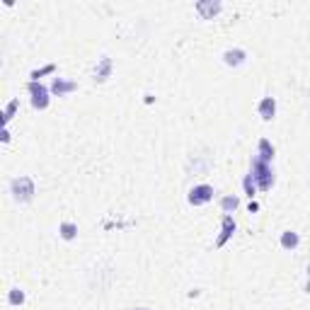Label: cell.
I'll use <instances>...</instances> for the list:
<instances>
[{
  "label": "cell",
  "mask_w": 310,
  "mask_h": 310,
  "mask_svg": "<svg viewBox=\"0 0 310 310\" xmlns=\"http://www.w3.org/2000/svg\"><path fill=\"white\" fill-rule=\"evenodd\" d=\"M10 194L15 196V202L27 204L34 199V180L27 177V174H20L10 182Z\"/></svg>",
  "instance_id": "6da1fadb"
},
{
  "label": "cell",
  "mask_w": 310,
  "mask_h": 310,
  "mask_svg": "<svg viewBox=\"0 0 310 310\" xmlns=\"http://www.w3.org/2000/svg\"><path fill=\"white\" fill-rule=\"evenodd\" d=\"M252 177H254L260 192H269V189L274 186V172H272V165H266V162L257 160V158H254V162H252Z\"/></svg>",
  "instance_id": "7a4b0ae2"
},
{
  "label": "cell",
  "mask_w": 310,
  "mask_h": 310,
  "mask_svg": "<svg viewBox=\"0 0 310 310\" xmlns=\"http://www.w3.org/2000/svg\"><path fill=\"white\" fill-rule=\"evenodd\" d=\"M27 92L32 94V107L34 109H46L48 102H51V97H48V88L39 80H30L27 82Z\"/></svg>",
  "instance_id": "3957f363"
},
{
  "label": "cell",
  "mask_w": 310,
  "mask_h": 310,
  "mask_svg": "<svg viewBox=\"0 0 310 310\" xmlns=\"http://www.w3.org/2000/svg\"><path fill=\"white\" fill-rule=\"evenodd\" d=\"M189 204L192 206H204V204H208L214 199V186L211 184H196L189 189Z\"/></svg>",
  "instance_id": "277c9868"
},
{
  "label": "cell",
  "mask_w": 310,
  "mask_h": 310,
  "mask_svg": "<svg viewBox=\"0 0 310 310\" xmlns=\"http://www.w3.org/2000/svg\"><path fill=\"white\" fill-rule=\"evenodd\" d=\"M223 10V5L218 0H199L196 2V12L202 15V20H214Z\"/></svg>",
  "instance_id": "5b68a950"
},
{
  "label": "cell",
  "mask_w": 310,
  "mask_h": 310,
  "mask_svg": "<svg viewBox=\"0 0 310 310\" xmlns=\"http://www.w3.org/2000/svg\"><path fill=\"white\" fill-rule=\"evenodd\" d=\"M232 232H235V220H232L230 214H226L223 220H220V235L216 238V248H223V245L232 238Z\"/></svg>",
  "instance_id": "8992f818"
},
{
  "label": "cell",
  "mask_w": 310,
  "mask_h": 310,
  "mask_svg": "<svg viewBox=\"0 0 310 310\" xmlns=\"http://www.w3.org/2000/svg\"><path fill=\"white\" fill-rule=\"evenodd\" d=\"M78 85L73 80H66V78H54V82H51V92L56 94V97H63V94H70L76 92Z\"/></svg>",
  "instance_id": "52a82bcc"
},
{
  "label": "cell",
  "mask_w": 310,
  "mask_h": 310,
  "mask_svg": "<svg viewBox=\"0 0 310 310\" xmlns=\"http://www.w3.org/2000/svg\"><path fill=\"white\" fill-rule=\"evenodd\" d=\"M257 112H260V116L264 122H272L276 116V100L274 97H262L260 104H257Z\"/></svg>",
  "instance_id": "ba28073f"
},
{
  "label": "cell",
  "mask_w": 310,
  "mask_h": 310,
  "mask_svg": "<svg viewBox=\"0 0 310 310\" xmlns=\"http://www.w3.org/2000/svg\"><path fill=\"white\" fill-rule=\"evenodd\" d=\"M112 68H114L112 58H109V56H102V58L97 61V66H94V70H92L94 80H97V82H104V80L112 76Z\"/></svg>",
  "instance_id": "9c48e42d"
},
{
  "label": "cell",
  "mask_w": 310,
  "mask_h": 310,
  "mask_svg": "<svg viewBox=\"0 0 310 310\" xmlns=\"http://www.w3.org/2000/svg\"><path fill=\"white\" fill-rule=\"evenodd\" d=\"M274 155H276V150H274L272 140H269V138H260V143H257V160H262V162H266V165H272Z\"/></svg>",
  "instance_id": "30bf717a"
},
{
  "label": "cell",
  "mask_w": 310,
  "mask_h": 310,
  "mask_svg": "<svg viewBox=\"0 0 310 310\" xmlns=\"http://www.w3.org/2000/svg\"><path fill=\"white\" fill-rule=\"evenodd\" d=\"M248 58V54H245V48H228L226 54H223V63L226 66H230V68H238V66H242Z\"/></svg>",
  "instance_id": "8fae6325"
},
{
  "label": "cell",
  "mask_w": 310,
  "mask_h": 310,
  "mask_svg": "<svg viewBox=\"0 0 310 310\" xmlns=\"http://www.w3.org/2000/svg\"><path fill=\"white\" fill-rule=\"evenodd\" d=\"M281 248L284 250H296L298 245H300V235L298 232H294V230H284L281 232Z\"/></svg>",
  "instance_id": "7c38bea8"
},
{
  "label": "cell",
  "mask_w": 310,
  "mask_h": 310,
  "mask_svg": "<svg viewBox=\"0 0 310 310\" xmlns=\"http://www.w3.org/2000/svg\"><path fill=\"white\" fill-rule=\"evenodd\" d=\"M58 232H61L63 240H68V242H70V240H76V238H78V226H76V223H70V220H63L61 226H58Z\"/></svg>",
  "instance_id": "4fadbf2b"
},
{
  "label": "cell",
  "mask_w": 310,
  "mask_h": 310,
  "mask_svg": "<svg viewBox=\"0 0 310 310\" xmlns=\"http://www.w3.org/2000/svg\"><path fill=\"white\" fill-rule=\"evenodd\" d=\"M17 107H20V100H10V102H8V107H5V112H2V128H8L10 119L15 116Z\"/></svg>",
  "instance_id": "5bb4252c"
},
{
  "label": "cell",
  "mask_w": 310,
  "mask_h": 310,
  "mask_svg": "<svg viewBox=\"0 0 310 310\" xmlns=\"http://www.w3.org/2000/svg\"><path fill=\"white\" fill-rule=\"evenodd\" d=\"M238 206H240V199H238V196H223V199H220V208H223V214H232Z\"/></svg>",
  "instance_id": "9a60e30c"
},
{
  "label": "cell",
  "mask_w": 310,
  "mask_h": 310,
  "mask_svg": "<svg viewBox=\"0 0 310 310\" xmlns=\"http://www.w3.org/2000/svg\"><path fill=\"white\" fill-rule=\"evenodd\" d=\"M242 189H245V194H248L250 199L257 194V182H254V177H252V172L245 174V180H242Z\"/></svg>",
  "instance_id": "2e32d148"
},
{
  "label": "cell",
  "mask_w": 310,
  "mask_h": 310,
  "mask_svg": "<svg viewBox=\"0 0 310 310\" xmlns=\"http://www.w3.org/2000/svg\"><path fill=\"white\" fill-rule=\"evenodd\" d=\"M8 303H10V306H22V303H24V291H22V288H10Z\"/></svg>",
  "instance_id": "e0dca14e"
},
{
  "label": "cell",
  "mask_w": 310,
  "mask_h": 310,
  "mask_svg": "<svg viewBox=\"0 0 310 310\" xmlns=\"http://www.w3.org/2000/svg\"><path fill=\"white\" fill-rule=\"evenodd\" d=\"M48 73H56V66L54 63H48V66H44V68H39V70H32V80H36L39 82V78H44V76H48Z\"/></svg>",
  "instance_id": "ac0fdd59"
},
{
  "label": "cell",
  "mask_w": 310,
  "mask_h": 310,
  "mask_svg": "<svg viewBox=\"0 0 310 310\" xmlns=\"http://www.w3.org/2000/svg\"><path fill=\"white\" fill-rule=\"evenodd\" d=\"M0 140H2V143H8V140H10V131H8V128H2V134H0Z\"/></svg>",
  "instance_id": "d6986e66"
},
{
  "label": "cell",
  "mask_w": 310,
  "mask_h": 310,
  "mask_svg": "<svg viewBox=\"0 0 310 310\" xmlns=\"http://www.w3.org/2000/svg\"><path fill=\"white\" fill-rule=\"evenodd\" d=\"M248 211H250V214H254V211H260V204H257V202H250Z\"/></svg>",
  "instance_id": "ffe728a7"
},
{
  "label": "cell",
  "mask_w": 310,
  "mask_h": 310,
  "mask_svg": "<svg viewBox=\"0 0 310 310\" xmlns=\"http://www.w3.org/2000/svg\"><path fill=\"white\" fill-rule=\"evenodd\" d=\"M306 291L310 294V264H308V284H306Z\"/></svg>",
  "instance_id": "44dd1931"
},
{
  "label": "cell",
  "mask_w": 310,
  "mask_h": 310,
  "mask_svg": "<svg viewBox=\"0 0 310 310\" xmlns=\"http://www.w3.org/2000/svg\"><path fill=\"white\" fill-rule=\"evenodd\" d=\"M136 310H150V308H136Z\"/></svg>",
  "instance_id": "7402d4cb"
}]
</instances>
